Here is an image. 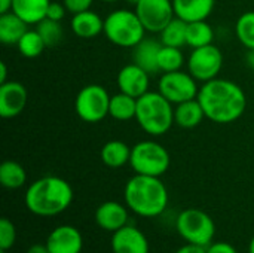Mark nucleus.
<instances>
[{"label":"nucleus","instance_id":"22","mask_svg":"<svg viewBox=\"0 0 254 253\" xmlns=\"http://www.w3.org/2000/svg\"><path fill=\"white\" fill-rule=\"evenodd\" d=\"M51 0H12V12L22 18L28 25L46 18Z\"/></svg>","mask_w":254,"mask_h":253},{"label":"nucleus","instance_id":"8","mask_svg":"<svg viewBox=\"0 0 254 253\" xmlns=\"http://www.w3.org/2000/svg\"><path fill=\"white\" fill-rule=\"evenodd\" d=\"M110 97L103 85H85L76 95L74 110L83 122L97 124L109 115Z\"/></svg>","mask_w":254,"mask_h":253},{"label":"nucleus","instance_id":"13","mask_svg":"<svg viewBox=\"0 0 254 253\" xmlns=\"http://www.w3.org/2000/svg\"><path fill=\"white\" fill-rule=\"evenodd\" d=\"M116 82H118L121 92L128 94L134 98H138L149 91L150 73L146 72L138 64L129 63L119 70Z\"/></svg>","mask_w":254,"mask_h":253},{"label":"nucleus","instance_id":"28","mask_svg":"<svg viewBox=\"0 0 254 253\" xmlns=\"http://www.w3.org/2000/svg\"><path fill=\"white\" fill-rule=\"evenodd\" d=\"M185 64V55L180 48L162 45L158 54V69L159 73H168L180 70Z\"/></svg>","mask_w":254,"mask_h":253},{"label":"nucleus","instance_id":"27","mask_svg":"<svg viewBox=\"0 0 254 253\" xmlns=\"http://www.w3.org/2000/svg\"><path fill=\"white\" fill-rule=\"evenodd\" d=\"M27 180V173L24 167L16 161H4L0 166V183L6 189H19Z\"/></svg>","mask_w":254,"mask_h":253},{"label":"nucleus","instance_id":"9","mask_svg":"<svg viewBox=\"0 0 254 253\" xmlns=\"http://www.w3.org/2000/svg\"><path fill=\"white\" fill-rule=\"evenodd\" d=\"M158 91L173 104H180L198 97V81L188 72L176 70L162 73L158 82Z\"/></svg>","mask_w":254,"mask_h":253},{"label":"nucleus","instance_id":"20","mask_svg":"<svg viewBox=\"0 0 254 253\" xmlns=\"http://www.w3.org/2000/svg\"><path fill=\"white\" fill-rule=\"evenodd\" d=\"M204 119H205V113L198 98L183 101L180 104H176L174 107V124H177L182 128L186 130L195 128Z\"/></svg>","mask_w":254,"mask_h":253},{"label":"nucleus","instance_id":"35","mask_svg":"<svg viewBox=\"0 0 254 253\" xmlns=\"http://www.w3.org/2000/svg\"><path fill=\"white\" fill-rule=\"evenodd\" d=\"M207 253H238L237 249L225 242H217V243H211L210 246H207Z\"/></svg>","mask_w":254,"mask_h":253},{"label":"nucleus","instance_id":"4","mask_svg":"<svg viewBox=\"0 0 254 253\" xmlns=\"http://www.w3.org/2000/svg\"><path fill=\"white\" fill-rule=\"evenodd\" d=\"M135 121L149 136L159 137L174 124V107L159 91H147L137 98Z\"/></svg>","mask_w":254,"mask_h":253},{"label":"nucleus","instance_id":"12","mask_svg":"<svg viewBox=\"0 0 254 253\" xmlns=\"http://www.w3.org/2000/svg\"><path fill=\"white\" fill-rule=\"evenodd\" d=\"M28 101L27 88L16 81H7L0 85V116L10 119L24 112Z\"/></svg>","mask_w":254,"mask_h":253},{"label":"nucleus","instance_id":"24","mask_svg":"<svg viewBox=\"0 0 254 253\" xmlns=\"http://www.w3.org/2000/svg\"><path fill=\"white\" fill-rule=\"evenodd\" d=\"M135 112H137V98L118 92L110 97V107H109V116H112L116 121H131L135 119Z\"/></svg>","mask_w":254,"mask_h":253},{"label":"nucleus","instance_id":"21","mask_svg":"<svg viewBox=\"0 0 254 253\" xmlns=\"http://www.w3.org/2000/svg\"><path fill=\"white\" fill-rule=\"evenodd\" d=\"M28 30V24L12 10L0 15V42L3 45H16Z\"/></svg>","mask_w":254,"mask_h":253},{"label":"nucleus","instance_id":"15","mask_svg":"<svg viewBox=\"0 0 254 253\" xmlns=\"http://www.w3.org/2000/svg\"><path fill=\"white\" fill-rule=\"evenodd\" d=\"M113 253H149V242L143 231L134 225H125L112 236Z\"/></svg>","mask_w":254,"mask_h":253},{"label":"nucleus","instance_id":"14","mask_svg":"<svg viewBox=\"0 0 254 253\" xmlns=\"http://www.w3.org/2000/svg\"><path fill=\"white\" fill-rule=\"evenodd\" d=\"M46 246L49 253H80L83 237L77 228L71 225H60L48 236Z\"/></svg>","mask_w":254,"mask_h":253},{"label":"nucleus","instance_id":"26","mask_svg":"<svg viewBox=\"0 0 254 253\" xmlns=\"http://www.w3.org/2000/svg\"><path fill=\"white\" fill-rule=\"evenodd\" d=\"M186 33H188V22L179 16H174L159 33V40L162 45L182 48L186 45Z\"/></svg>","mask_w":254,"mask_h":253},{"label":"nucleus","instance_id":"40","mask_svg":"<svg viewBox=\"0 0 254 253\" xmlns=\"http://www.w3.org/2000/svg\"><path fill=\"white\" fill-rule=\"evenodd\" d=\"M246 63H247V66L254 70V49H249L247 51V54H246Z\"/></svg>","mask_w":254,"mask_h":253},{"label":"nucleus","instance_id":"17","mask_svg":"<svg viewBox=\"0 0 254 253\" xmlns=\"http://www.w3.org/2000/svg\"><path fill=\"white\" fill-rule=\"evenodd\" d=\"M176 16L186 22L207 19L216 4V0H173Z\"/></svg>","mask_w":254,"mask_h":253},{"label":"nucleus","instance_id":"2","mask_svg":"<svg viewBox=\"0 0 254 253\" xmlns=\"http://www.w3.org/2000/svg\"><path fill=\"white\" fill-rule=\"evenodd\" d=\"M24 201L27 209L36 216H57L71 204L73 188L58 176H43L27 188Z\"/></svg>","mask_w":254,"mask_h":253},{"label":"nucleus","instance_id":"5","mask_svg":"<svg viewBox=\"0 0 254 253\" xmlns=\"http://www.w3.org/2000/svg\"><path fill=\"white\" fill-rule=\"evenodd\" d=\"M104 34L119 48H134L146 37V28L135 10L116 9L104 18Z\"/></svg>","mask_w":254,"mask_h":253},{"label":"nucleus","instance_id":"3","mask_svg":"<svg viewBox=\"0 0 254 253\" xmlns=\"http://www.w3.org/2000/svg\"><path fill=\"white\" fill-rule=\"evenodd\" d=\"M127 207L138 216L156 218L168 206V191L161 177L135 174L124 189Z\"/></svg>","mask_w":254,"mask_h":253},{"label":"nucleus","instance_id":"19","mask_svg":"<svg viewBox=\"0 0 254 253\" xmlns=\"http://www.w3.org/2000/svg\"><path fill=\"white\" fill-rule=\"evenodd\" d=\"M161 48H162L161 40L144 37L138 45H135L132 48V63L138 64L140 67H143L150 75L159 73L158 54H159Z\"/></svg>","mask_w":254,"mask_h":253},{"label":"nucleus","instance_id":"34","mask_svg":"<svg viewBox=\"0 0 254 253\" xmlns=\"http://www.w3.org/2000/svg\"><path fill=\"white\" fill-rule=\"evenodd\" d=\"M63 3L65 4L67 10L74 15V13H79L83 10H89L94 0H63Z\"/></svg>","mask_w":254,"mask_h":253},{"label":"nucleus","instance_id":"38","mask_svg":"<svg viewBox=\"0 0 254 253\" xmlns=\"http://www.w3.org/2000/svg\"><path fill=\"white\" fill-rule=\"evenodd\" d=\"M12 10V0H0V15Z\"/></svg>","mask_w":254,"mask_h":253},{"label":"nucleus","instance_id":"7","mask_svg":"<svg viewBox=\"0 0 254 253\" xmlns=\"http://www.w3.org/2000/svg\"><path fill=\"white\" fill-rule=\"evenodd\" d=\"M179 234L192 245L210 246L216 234L214 221L208 213L199 209H186L183 210L176 222Z\"/></svg>","mask_w":254,"mask_h":253},{"label":"nucleus","instance_id":"25","mask_svg":"<svg viewBox=\"0 0 254 253\" xmlns=\"http://www.w3.org/2000/svg\"><path fill=\"white\" fill-rule=\"evenodd\" d=\"M214 40V30L213 27L204 21H193L188 22V33H186V45L192 49L211 45Z\"/></svg>","mask_w":254,"mask_h":253},{"label":"nucleus","instance_id":"31","mask_svg":"<svg viewBox=\"0 0 254 253\" xmlns=\"http://www.w3.org/2000/svg\"><path fill=\"white\" fill-rule=\"evenodd\" d=\"M36 30L39 31V34L42 36V39L45 40L48 48H54L55 45H58L63 37L61 21H54V19L45 18L36 24Z\"/></svg>","mask_w":254,"mask_h":253},{"label":"nucleus","instance_id":"41","mask_svg":"<svg viewBox=\"0 0 254 253\" xmlns=\"http://www.w3.org/2000/svg\"><path fill=\"white\" fill-rule=\"evenodd\" d=\"M125 1H127L128 4H131L132 7H135V6H137V3H138L140 0H125Z\"/></svg>","mask_w":254,"mask_h":253},{"label":"nucleus","instance_id":"37","mask_svg":"<svg viewBox=\"0 0 254 253\" xmlns=\"http://www.w3.org/2000/svg\"><path fill=\"white\" fill-rule=\"evenodd\" d=\"M7 82V66L4 61H0V85Z\"/></svg>","mask_w":254,"mask_h":253},{"label":"nucleus","instance_id":"36","mask_svg":"<svg viewBox=\"0 0 254 253\" xmlns=\"http://www.w3.org/2000/svg\"><path fill=\"white\" fill-rule=\"evenodd\" d=\"M176 253H207V248L198 246V245H192V243H188L186 246L180 248Z\"/></svg>","mask_w":254,"mask_h":253},{"label":"nucleus","instance_id":"29","mask_svg":"<svg viewBox=\"0 0 254 253\" xmlns=\"http://www.w3.org/2000/svg\"><path fill=\"white\" fill-rule=\"evenodd\" d=\"M18 52L25 58H36L39 57L48 46L37 30H27L21 40L16 43Z\"/></svg>","mask_w":254,"mask_h":253},{"label":"nucleus","instance_id":"16","mask_svg":"<svg viewBox=\"0 0 254 253\" xmlns=\"http://www.w3.org/2000/svg\"><path fill=\"white\" fill-rule=\"evenodd\" d=\"M95 222L104 231L115 233L128 225V210L118 201H106L95 210Z\"/></svg>","mask_w":254,"mask_h":253},{"label":"nucleus","instance_id":"33","mask_svg":"<svg viewBox=\"0 0 254 253\" xmlns=\"http://www.w3.org/2000/svg\"><path fill=\"white\" fill-rule=\"evenodd\" d=\"M67 7L64 3H58V1H51L49 3V7H48V12H46V18L49 19H54V21H61L65 13H67Z\"/></svg>","mask_w":254,"mask_h":253},{"label":"nucleus","instance_id":"23","mask_svg":"<svg viewBox=\"0 0 254 253\" xmlns=\"http://www.w3.org/2000/svg\"><path fill=\"white\" fill-rule=\"evenodd\" d=\"M100 158L104 166L110 169H121L129 164L131 158V148L122 140H110L103 145Z\"/></svg>","mask_w":254,"mask_h":253},{"label":"nucleus","instance_id":"10","mask_svg":"<svg viewBox=\"0 0 254 253\" xmlns=\"http://www.w3.org/2000/svg\"><path fill=\"white\" fill-rule=\"evenodd\" d=\"M222 67H223V54L213 43L192 49L188 58L189 73L202 84L219 78Z\"/></svg>","mask_w":254,"mask_h":253},{"label":"nucleus","instance_id":"42","mask_svg":"<svg viewBox=\"0 0 254 253\" xmlns=\"http://www.w3.org/2000/svg\"><path fill=\"white\" fill-rule=\"evenodd\" d=\"M249 253H254V237L250 242V246H249Z\"/></svg>","mask_w":254,"mask_h":253},{"label":"nucleus","instance_id":"1","mask_svg":"<svg viewBox=\"0 0 254 253\" xmlns=\"http://www.w3.org/2000/svg\"><path fill=\"white\" fill-rule=\"evenodd\" d=\"M205 118L216 124H232L238 121L247 107L244 89L229 79L216 78L204 82L198 92Z\"/></svg>","mask_w":254,"mask_h":253},{"label":"nucleus","instance_id":"6","mask_svg":"<svg viewBox=\"0 0 254 253\" xmlns=\"http://www.w3.org/2000/svg\"><path fill=\"white\" fill-rule=\"evenodd\" d=\"M170 164V152L155 140H141L131 148L129 166L135 174L161 177L168 171Z\"/></svg>","mask_w":254,"mask_h":253},{"label":"nucleus","instance_id":"43","mask_svg":"<svg viewBox=\"0 0 254 253\" xmlns=\"http://www.w3.org/2000/svg\"><path fill=\"white\" fill-rule=\"evenodd\" d=\"M101 1H106V3H115V1H119V0H101Z\"/></svg>","mask_w":254,"mask_h":253},{"label":"nucleus","instance_id":"32","mask_svg":"<svg viewBox=\"0 0 254 253\" xmlns=\"http://www.w3.org/2000/svg\"><path fill=\"white\" fill-rule=\"evenodd\" d=\"M16 240V230L12 221L7 218H3L0 221V251L7 252Z\"/></svg>","mask_w":254,"mask_h":253},{"label":"nucleus","instance_id":"39","mask_svg":"<svg viewBox=\"0 0 254 253\" xmlns=\"http://www.w3.org/2000/svg\"><path fill=\"white\" fill-rule=\"evenodd\" d=\"M27 253H49L48 251V246L46 245H33Z\"/></svg>","mask_w":254,"mask_h":253},{"label":"nucleus","instance_id":"30","mask_svg":"<svg viewBox=\"0 0 254 253\" xmlns=\"http://www.w3.org/2000/svg\"><path fill=\"white\" fill-rule=\"evenodd\" d=\"M235 34L247 49H254V10L244 12L235 24Z\"/></svg>","mask_w":254,"mask_h":253},{"label":"nucleus","instance_id":"11","mask_svg":"<svg viewBox=\"0 0 254 253\" xmlns=\"http://www.w3.org/2000/svg\"><path fill=\"white\" fill-rule=\"evenodd\" d=\"M134 10L149 33H161L176 16L173 0H140Z\"/></svg>","mask_w":254,"mask_h":253},{"label":"nucleus","instance_id":"18","mask_svg":"<svg viewBox=\"0 0 254 253\" xmlns=\"http://www.w3.org/2000/svg\"><path fill=\"white\" fill-rule=\"evenodd\" d=\"M71 30L80 39H94L104 33V19L91 9L83 10L73 15Z\"/></svg>","mask_w":254,"mask_h":253}]
</instances>
